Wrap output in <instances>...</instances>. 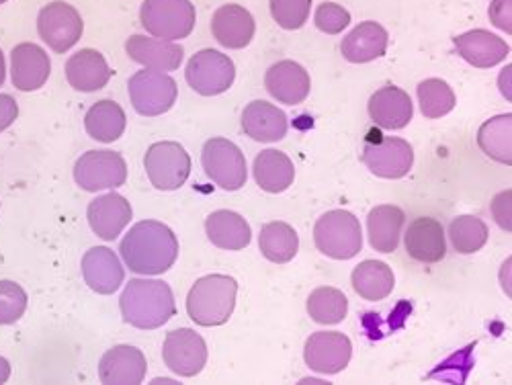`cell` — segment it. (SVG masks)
<instances>
[{
  "label": "cell",
  "instance_id": "obj_1",
  "mask_svg": "<svg viewBox=\"0 0 512 385\" xmlns=\"http://www.w3.org/2000/svg\"><path fill=\"white\" fill-rule=\"evenodd\" d=\"M121 259L136 275H162L179 259V240L166 224L138 222L119 244Z\"/></svg>",
  "mask_w": 512,
  "mask_h": 385
},
{
  "label": "cell",
  "instance_id": "obj_2",
  "mask_svg": "<svg viewBox=\"0 0 512 385\" xmlns=\"http://www.w3.org/2000/svg\"><path fill=\"white\" fill-rule=\"evenodd\" d=\"M119 308L123 320L140 330H156L177 314L173 289L158 279L127 281L119 299Z\"/></svg>",
  "mask_w": 512,
  "mask_h": 385
},
{
  "label": "cell",
  "instance_id": "obj_3",
  "mask_svg": "<svg viewBox=\"0 0 512 385\" xmlns=\"http://www.w3.org/2000/svg\"><path fill=\"white\" fill-rule=\"evenodd\" d=\"M238 283L228 275H207L195 281L187 295L189 318L203 326H222L230 320L236 308Z\"/></svg>",
  "mask_w": 512,
  "mask_h": 385
},
{
  "label": "cell",
  "instance_id": "obj_4",
  "mask_svg": "<svg viewBox=\"0 0 512 385\" xmlns=\"http://www.w3.org/2000/svg\"><path fill=\"white\" fill-rule=\"evenodd\" d=\"M314 244L328 259L351 261L363 248L361 224L351 211H328L316 222Z\"/></svg>",
  "mask_w": 512,
  "mask_h": 385
},
{
  "label": "cell",
  "instance_id": "obj_5",
  "mask_svg": "<svg viewBox=\"0 0 512 385\" xmlns=\"http://www.w3.org/2000/svg\"><path fill=\"white\" fill-rule=\"evenodd\" d=\"M140 21L150 35L177 41L193 33L197 15L191 0H144Z\"/></svg>",
  "mask_w": 512,
  "mask_h": 385
},
{
  "label": "cell",
  "instance_id": "obj_6",
  "mask_svg": "<svg viewBox=\"0 0 512 385\" xmlns=\"http://www.w3.org/2000/svg\"><path fill=\"white\" fill-rule=\"evenodd\" d=\"M130 99L136 113L144 117H158L168 113L175 107L179 97V84L177 80L160 70H142L136 72L130 82Z\"/></svg>",
  "mask_w": 512,
  "mask_h": 385
},
{
  "label": "cell",
  "instance_id": "obj_7",
  "mask_svg": "<svg viewBox=\"0 0 512 385\" xmlns=\"http://www.w3.org/2000/svg\"><path fill=\"white\" fill-rule=\"evenodd\" d=\"M201 164L209 181L224 191H238L246 185V158L242 150L226 138H211L205 142L201 150Z\"/></svg>",
  "mask_w": 512,
  "mask_h": 385
},
{
  "label": "cell",
  "instance_id": "obj_8",
  "mask_svg": "<svg viewBox=\"0 0 512 385\" xmlns=\"http://www.w3.org/2000/svg\"><path fill=\"white\" fill-rule=\"evenodd\" d=\"M144 166L158 191H177L191 175V156L177 142H158L148 148Z\"/></svg>",
  "mask_w": 512,
  "mask_h": 385
},
{
  "label": "cell",
  "instance_id": "obj_9",
  "mask_svg": "<svg viewBox=\"0 0 512 385\" xmlns=\"http://www.w3.org/2000/svg\"><path fill=\"white\" fill-rule=\"evenodd\" d=\"M185 78L195 93L203 97H216L232 89L236 80V66L218 50H201L189 60Z\"/></svg>",
  "mask_w": 512,
  "mask_h": 385
},
{
  "label": "cell",
  "instance_id": "obj_10",
  "mask_svg": "<svg viewBox=\"0 0 512 385\" xmlns=\"http://www.w3.org/2000/svg\"><path fill=\"white\" fill-rule=\"evenodd\" d=\"M74 181L89 193L117 189L127 181V164L119 152L91 150L74 164Z\"/></svg>",
  "mask_w": 512,
  "mask_h": 385
},
{
  "label": "cell",
  "instance_id": "obj_11",
  "mask_svg": "<svg viewBox=\"0 0 512 385\" xmlns=\"http://www.w3.org/2000/svg\"><path fill=\"white\" fill-rule=\"evenodd\" d=\"M365 140L361 160L379 179H404L414 164V150L402 138H381Z\"/></svg>",
  "mask_w": 512,
  "mask_h": 385
},
{
  "label": "cell",
  "instance_id": "obj_12",
  "mask_svg": "<svg viewBox=\"0 0 512 385\" xmlns=\"http://www.w3.org/2000/svg\"><path fill=\"white\" fill-rule=\"evenodd\" d=\"M37 31L56 54H66L78 44L84 23L72 5L56 0L39 11Z\"/></svg>",
  "mask_w": 512,
  "mask_h": 385
},
{
  "label": "cell",
  "instance_id": "obj_13",
  "mask_svg": "<svg viewBox=\"0 0 512 385\" xmlns=\"http://www.w3.org/2000/svg\"><path fill=\"white\" fill-rule=\"evenodd\" d=\"M162 359L173 373L181 377H195L207 365V345L195 330L179 328L166 334Z\"/></svg>",
  "mask_w": 512,
  "mask_h": 385
},
{
  "label": "cell",
  "instance_id": "obj_14",
  "mask_svg": "<svg viewBox=\"0 0 512 385\" xmlns=\"http://www.w3.org/2000/svg\"><path fill=\"white\" fill-rule=\"evenodd\" d=\"M353 357V342L340 332H316L308 338L304 349L306 365L322 375L345 371Z\"/></svg>",
  "mask_w": 512,
  "mask_h": 385
},
{
  "label": "cell",
  "instance_id": "obj_15",
  "mask_svg": "<svg viewBox=\"0 0 512 385\" xmlns=\"http://www.w3.org/2000/svg\"><path fill=\"white\" fill-rule=\"evenodd\" d=\"M265 89L275 101L283 105H300L308 99L312 82L308 70L302 64L283 60L267 70Z\"/></svg>",
  "mask_w": 512,
  "mask_h": 385
},
{
  "label": "cell",
  "instance_id": "obj_16",
  "mask_svg": "<svg viewBox=\"0 0 512 385\" xmlns=\"http://www.w3.org/2000/svg\"><path fill=\"white\" fill-rule=\"evenodd\" d=\"M404 246L412 261L435 265L441 263L447 254L445 230L439 220L418 218L406 228Z\"/></svg>",
  "mask_w": 512,
  "mask_h": 385
},
{
  "label": "cell",
  "instance_id": "obj_17",
  "mask_svg": "<svg viewBox=\"0 0 512 385\" xmlns=\"http://www.w3.org/2000/svg\"><path fill=\"white\" fill-rule=\"evenodd\" d=\"M52 72L50 56L37 44H19L11 54L13 87L23 93H33L44 87Z\"/></svg>",
  "mask_w": 512,
  "mask_h": 385
},
{
  "label": "cell",
  "instance_id": "obj_18",
  "mask_svg": "<svg viewBox=\"0 0 512 385\" xmlns=\"http://www.w3.org/2000/svg\"><path fill=\"white\" fill-rule=\"evenodd\" d=\"M148 363L144 353L132 345H117L101 357L99 377L105 385H140Z\"/></svg>",
  "mask_w": 512,
  "mask_h": 385
},
{
  "label": "cell",
  "instance_id": "obj_19",
  "mask_svg": "<svg viewBox=\"0 0 512 385\" xmlns=\"http://www.w3.org/2000/svg\"><path fill=\"white\" fill-rule=\"evenodd\" d=\"M132 216L134 211L130 201L119 193L101 195L91 201L87 209L91 230L107 242H113L127 228V224L132 222Z\"/></svg>",
  "mask_w": 512,
  "mask_h": 385
},
{
  "label": "cell",
  "instance_id": "obj_20",
  "mask_svg": "<svg viewBox=\"0 0 512 385\" xmlns=\"http://www.w3.org/2000/svg\"><path fill=\"white\" fill-rule=\"evenodd\" d=\"M125 52L134 62L142 64L148 70H160V72H173L183 64L185 50L183 46L175 44V41L166 39H152L144 35H132L127 39Z\"/></svg>",
  "mask_w": 512,
  "mask_h": 385
},
{
  "label": "cell",
  "instance_id": "obj_21",
  "mask_svg": "<svg viewBox=\"0 0 512 385\" xmlns=\"http://www.w3.org/2000/svg\"><path fill=\"white\" fill-rule=\"evenodd\" d=\"M453 44L457 54L476 68H494L510 54L506 41L486 29H474L457 35Z\"/></svg>",
  "mask_w": 512,
  "mask_h": 385
},
{
  "label": "cell",
  "instance_id": "obj_22",
  "mask_svg": "<svg viewBox=\"0 0 512 385\" xmlns=\"http://www.w3.org/2000/svg\"><path fill=\"white\" fill-rule=\"evenodd\" d=\"M240 123L242 132L250 140L263 144L281 142L289 130L287 115L267 101H252L250 105H246Z\"/></svg>",
  "mask_w": 512,
  "mask_h": 385
},
{
  "label": "cell",
  "instance_id": "obj_23",
  "mask_svg": "<svg viewBox=\"0 0 512 385\" xmlns=\"http://www.w3.org/2000/svg\"><path fill=\"white\" fill-rule=\"evenodd\" d=\"M82 275L87 285L101 295L115 293L125 279L117 254L107 246H95L82 256Z\"/></svg>",
  "mask_w": 512,
  "mask_h": 385
},
{
  "label": "cell",
  "instance_id": "obj_24",
  "mask_svg": "<svg viewBox=\"0 0 512 385\" xmlns=\"http://www.w3.org/2000/svg\"><path fill=\"white\" fill-rule=\"evenodd\" d=\"M256 31L254 17L240 5H224L211 17V33L228 50L246 48Z\"/></svg>",
  "mask_w": 512,
  "mask_h": 385
},
{
  "label": "cell",
  "instance_id": "obj_25",
  "mask_svg": "<svg viewBox=\"0 0 512 385\" xmlns=\"http://www.w3.org/2000/svg\"><path fill=\"white\" fill-rule=\"evenodd\" d=\"M414 105L406 91L398 87H383L369 99V117L383 130L398 132L412 121Z\"/></svg>",
  "mask_w": 512,
  "mask_h": 385
},
{
  "label": "cell",
  "instance_id": "obj_26",
  "mask_svg": "<svg viewBox=\"0 0 512 385\" xmlns=\"http://www.w3.org/2000/svg\"><path fill=\"white\" fill-rule=\"evenodd\" d=\"M113 72L105 56L97 50H80L66 62V78L70 87L80 93H95L107 87Z\"/></svg>",
  "mask_w": 512,
  "mask_h": 385
},
{
  "label": "cell",
  "instance_id": "obj_27",
  "mask_svg": "<svg viewBox=\"0 0 512 385\" xmlns=\"http://www.w3.org/2000/svg\"><path fill=\"white\" fill-rule=\"evenodd\" d=\"M390 44V35L386 27H381L375 21H365L357 25L345 39H343V56L347 62L353 64H367L381 56H386Z\"/></svg>",
  "mask_w": 512,
  "mask_h": 385
},
{
  "label": "cell",
  "instance_id": "obj_28",
  "mask_svg": "<svg viewBox=\"0 0 512 385\" xmlns=\"http://www.w3.org/2000/svg\"><path fill=\"white\" fill-rule=\"evenodd\" d=\"M404 222V211L396 205L373 207L367 216V234L371 248L383 254L396 252L402 238Z\"/></svg>",
  "mask_w": 512,
  "mask_h": 385
},
{
  "label": "cell",
  "instance_id": "obj_29",
  "mask_svg": "<svg viewBox=\"0 0 512 385\" xmlns=\"http://www.w3.org/2000/svg\"><path fill=\"white\" fill-rule=\"evenodd\" d=\"M205 232L213 246L222 250H242L252 240V230L248 222L236 211L220 209L209 213L205 220Z\"/></svg>",
  "mask_w": 512,
  "mask_h": 385
},
{
  "label": "cell",
  "instance_id": "obj_30",
  "mask_svg": "<svg viewBox=\"0 0 512 385\" xmlns=\"http://www.w3.org/2000/svg\"><path fill=\"white\" fill-rule=\"evenodd\" d=\"M254 181L267 193H283L295 179V166L281 150H263L254 158Z\"/></svg>",
  "mask_w": 512,
  "mask_h": 385
},
{
  "label": "cell",
  "instance_id": "obj_31",
  "mask_svg": "<svg viewBox=\"0 0 512 385\" xmlns=\"http://www.w3.org/2000/svg\"><path fill=\"white\" fill-rule=\"evenodd\" d=\"M353 289L367 302H381V299L390 297L396 285L394 271L390 265L381 261H363L355 267L351 275Z\"/></svg>",
  "mask_w": 512,
  "mask_h": 385
},
{
  "label": "cell",
  "instance_id": "obj_32",
  "mask_svg": "<svg viewBox=\"0 0 512 385\" xmlns=\"http://www.w3.org/2000/svg\"><path fill=\"white\" fill-rule=\"evenodd\" d=\"M125 111L111 99L95 103L87 115H84V127L87 134L103 144L117 142L125 132Z\"/></svg>",
  "mask_w": 512,
  "mask_h": 385
},
{
  "label": "cell",
  "instance_id": "obj_33",
  "mask_svg": "<svg viewBox=\"0 0 512 385\" xmlns=\"http://www.w3.org/2000/svg\"><path fill=\"white\" fill-rule=\"evenodd\" d=\"M480 150L492 160L510 166L512 164V115H498L488 119L478 132Z\"/></svg>",
  "mask_w": 512,
  "mask_h": 385
},
{
  "label": "cell",
  "instance_id": "obj_34",
  "mask_svg": "<svg viewBox=\"0 0 512 385\" xmlns=\"http://www.w3.org/2000/svg\"><path fill=\"white\" fill-rule=\"evenodd\" d=\"M259 246L267 261L285 265L293 261L297 250H300V236L285 222H271L263 226Z\"/></svg>",
  "mask_w": 512,
  "mask_h": 385
},
{
  "label": "cell",
  "instance_id": "obj_35",
  "mask_svg": "<svg viewBox=\"0 0 512 385\" xmlns=\"http://www.w3.org/2000/svg\"><path fill=\"white\" fill-rule=\"evenodd\" d=\"M306 308H308V316L316 324L334 326V324H340V322L347 318V314H349V299L340 289L318 287V289H314L310 293Z\"/></svg>",
  "mask_w": 512,
  "mask_h": 385
},
{
  "label": "cell",
  "instance_id": "obj_36",
  "mask_svg": "<svg viewBox=\"0 0 512 385\" xmlns=\"http://www.w3.org/2000/svg\"><path fill=\"white\" fill-rule=\"evenodd\" d=\"M416 93H418L420 111L424 117H429V119H439V117L449 115L457 103L453 89L441 78L422 80L418 84Z\"/></svg>",
  "mask_w": 512,
  "mask_h": 385
},
{
  "label": "cell",
  "instance_id": "obj_37",
  "mask_svg": "<svg viewBox=\"0 0 512 385\" xmlns=\"http://www.w3.org/2000/svg\"><path fill=\"white\" fill-rule=\"evenodd\" d=\"M490 230L478 216H459L449 226V240L459 254H474L488 242Z\"/></svg>",
  "mask_w": 512,
  "mask_h": 385
},
{
  "label": "cell",
  "instance_id": "obj_38",
  "mask_svg": "<svg viewBox=\"0 0 512 385\" xmlns=\"http://www.w3.org/2000/svg\"><path fill=\"white\" fill-rule=\"evenodd\" d=\"M312 0H271V17L287 31L302 29L308 23Z\"/></svg>",
  "mask_w": 512,
  "mask_h": 385
},
{
  "label": "cell",
  "instance_id": "obj_39",
  "mask_svg": "<svg viewBox=\"0 0 512 385\" xmlns=\"http://www.w3.org/2000/svg\"><path fill=\"white\" fill-rule=\"evenodd\" d=\"M27 293L15 281H0V324H15L27 310Z\"/></svg>",
  "mask_w": 512,
  "mask_h": 385
},
{
  "label": "cell",
  "instance_id": "obj_40",
  "mask_svg": "<svg viewBox=\"0 0 512 385\" xmlns=\"http://www.w3.org/2000/svg\"><path fill=\"white\" fill-rule=\"evenodd\" d=\"M351 23V13L336 3H322L316 11V27L328 35H338Z\"/></svg>",
  "mask_w": 512,
  "mask_h": 385
},
{
  "label": "cell",
  "instance_id": "obj_41",
  "mask_svg": "<svg viewBox=\"0 0 512 385\" xmlns=\"http://www.w3.org/2000/svg\"><path fill=\"white\" fill-rule=\"evenodd\" d=\"M488 15L498 29H502L508 35L512 33V0H492Z\"/></svg>",
  "mask_w": 512,
  "mask_h": 385
},
{
  "label": "cell",
  "instance_id": "obj_42",
  "mask_svg": "<svg viewBox=\"0 0 512 385\" xmlns=\"http://www.w3.org/2000/svg\"><path fill=\"white\" fill-rule=\"evenodd\" d=\"M510 197H512V193L504 191V193L496 195L492 201V216H494L496 224L506 232L512 230V226H510Z\"/></svg>",
  "mask_w": 512,
  "mask_h": 385
},
{
  "label": "cell",
  "instance_id": "obj_43",
  "mask_svg": "<svg viewBox=\"0 0 512 385\" xmlns=\"http://www.w3.org/2000/svg\"><path fill=\"white\" fill-rule=\"evenodd\" d=\"M19 115V105L11 95H0V134L13 125Z\"/></svg>",
  "mask_w": 512,
  "mask_h": 385
},
{
  "label": "cell",
  "instance_id": "obj_44",
  "mask_svg": "<svg viewBox=\"0 0 512 385\" xmlns=\"http://www.w3.org/2000/svg\"><path fill=\"white\" fill-rule=\"evenodd\" d=\"M11 377V365L5 357H0V383H7Z\"/></svg>",
  "mask_w": 512,
  "mask_h": 385
},
{
  "label": "cell",
  "instance_id": "obj_45",
  "mask_svg": "<svg viewBox=\"0 0 512 385\" xmlns=\"http://www.w3.org/2000/svg\"><path fill=\"white\" fill-rule=\"evenodd\" d=\"M5 76H7V66H5V54H3V50H0V87H3V82H5Z\"/></svg>",
  "mask_w": 512,
  "mask_h": 385
},
{
  "label": "cell",
  "instance_id": "obj_46",
  "mask_svg": "<svg viewBox=\"0 0 512 385\" xmlns=\"http://www.w3.org/2000/svg\"><path fill=\"white\" fill-rule=\"evenodd\" d=\"M152 383H156V385H158V383H175V381H173V379H154Z\"/></svg>",
  "mask_w": 512,
  "mask_h": 385
},
{
  "label": "cell",
  "instance_id": "obj_47",
  "mask_svg": "<svg viewBox=\"0 0 512 385\" xmlns=\"http://www.w3.org/2000/svg\"><path fill=\"white\" fill-rule=\"evenodd\" d=\"M302 383H326V381H318V379H302Z\"/></svg>",
  "mask_w": 512,
  "mask_h": 385
},
{
  "label": "cell",
  "instance_id": "obj_48",
  "mask_svg": "<svg viewBox=\"0 0 512 385\" xmlns=\"http://www.w3.org/2000/svg\"><path fill=\"white\" fill-rule=\"evenodd\" d=\"M7 3V0H0V5H5Z\"/></svg>",
  "mask_w": 512,
  "mask_h": 385
}]
</instances>
